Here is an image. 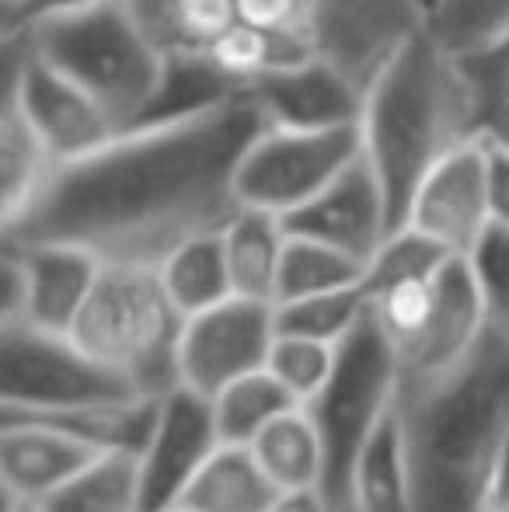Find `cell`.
<instances>
[{
  "label": "cell",
  "instance_id": "obj_1",
  "mask_svg": "<svg viewBox=\"0 0 509 512\" xmlns=\"http://www.w3.org/2000/svg\"><path fill=\"white\" fill-rule=\"evenodd\" d=\"M265 126L269 115L248 88L143 119L91 154L56 164L0 234L157 269L185 241L217 234L241 213L238 168Z\"/></svg>",
  "mask_w": 509,
  "mask_h": 512
},
{
  "label": "cell",
  "instance_id": "obj_2",
  "mask_svg": "<svg viewBox=\"0 0 509 512\" xmlns=\"http://www.w3.org/2000/svg\"><path fill=\"white\" fill-rule=\"evenodd\" d=\"M415 512H492V481L509 436V335L489 328L454 366L401 384Z\"/></svg>",
  "mask_w": 509,
  "mask_h": 512
},
{
  "label": "cell",
  "instance_id": "obj_3",
  "mask_svg": "<svg viewBox=\"0 0 509 512\" xmlns=\"http://www.w3.org/2000/svg\"><path fill=\"white\" fill-rule=\"evenodd\" d=\"M360 133L363 154L381 178L391 230L405 227L422 178L482 136L461 53L443 46L429 25L415 28L367 88Z\"/></svg>",
  "mask_w": 509,
  "mask_h": 512
},
{
  "label": "cell",
  "instance_id": "obj_4",
  "mask_svg": "<svg viewBox=\"0 0 509 512\" xmlns=\"http://www.w3.org/2000/svg\"><path fill=\"white\" fill-rule=\"evenodd\" d=\"M4 39H21L32 53L81 84L119 129L150 119L168 88V53L150 39L129 0H102L56 14L21 32H7Z\"/></svg>",
  "mask_w": 509,
  "mask_h": 512
},
{
  "label": "cell",
  "instance_id": "obj_5",
  "mask_svg": "<svg viewBox=\"0 0 509 512\" xmlns=\"http://www.w3.org/2000/svg\"><path fill=\"white\" fill-rule=\"evenodd\" d=\"M185 317L171 304L157 269L105 262L70 338L98 363L119 370L147 398H164L178 380Z\"/></svg>",
  "mask_w": 509,
  "mask_h": 512
},
{
  "label": "cell",
  "instance_id": "obj_6",
  "mask_svg": "<svg viewBox=\"0 0 509 512\" xmlns=\"http://www.w3.org/2000/svg\"><path fill=\"white\" fill-rule=\"evenodd\" d=\"M398 391V352L367 307L363 321L339 342L328 384L321 387L318 398L304 405L325 443V495L332 499L335 512L349 509L356 460L398 405Z\"/></svg>",
  "mask_w": 509,
  "mask_h": 512
},
{
  "label": "cell",
  "instance_id": "obj_7",
  "mask_svg": "<svg viewBox=\"0 0 509 512\" xmlns=\"http://www.w3.org/2000/svg\"><path fill=\"white\" fill-rule=\"evenodd\" d=\"M238 21L276 32L353 77L363 91L426 25L419 0H238Z\"/></svg>",
  "mask_w": 509,
  "mask_h": 512
},
{
  "label": "cell",
  "instance_id": "obj_8",
  "mask_svg": "<svg viewBox=\"0 0 509 512\" xmlns=\"http://www.w3.org/2000/svg\"><path fill=\"white\" fill-rule=\"evenodd\" d=\"M147 398L119 370L98 363L70 338L25 317L0 321V411L53 415Z\"/></svg>",
  "mask_w": 509,
  "mask_h": 512
},
{
  "label": "cell",
  "instance_id": "obj_9",
  "mask_svg": "<svg viewBox=\"0 0 509 512\" xmlns=\"http://www.w3.org/2000/svg\"><path fill=\"white\" fill-rule=\"evenodd\" d=\"M360 154V126L290 129L269 122L238 168V199L245 206L290 216L321 196Z\"/></svg>",
  "mask_w": 509,
  "mask_h": 512
},
{
  "label": "cell",
  "instance_id": "obj_10",
  "mask_svg": "<svg viewBox=\"0 0 509 512\" xmlns=\"http://www.w3.org/2000/svg\"><path fill=\"white\" fill-rule=\"evenodd\" d=\"M4 60V88L18 98L25 119L32 122L56 164L77 161L119 133L116 119L95 95L32 53L21 39H4Z\"/></svg>",
  "mask_w": 509,
  "mask_h": 512
},
{
  "label": "cell",
  "instance_id": "obj_11",
  "mask_svg": "<svg viewBox=\"0 0 509 512\" xmlns=\"http://www.w3.org/2000/svg\"><path fill=\"white\" fill-rule=\"evenodd\" d=\"M272 342L276 304L234 293L224 304L185 317L178 338V380L213 398L245 373L265 370Z\"/></svg>",
  "mask_w": 509,
  "mask_h": 512
},
{
  "label": "cell",
  "instance_id": "obj_12",
  "mask_svg": "<svg viewBox=\"0 0 509 512\" xmlns=\"http://www.w3.org/2000/svg\"><path fill=\"white\" fill-rule=\"evenodd\" d=\"M4 317H25L49 331H70L88 304L105 262L74 244L4 241Z\"/></svg>",
  "mask_w": 509,
  "mask_h": 512
},
{
  "label": "cell",
  "instance_id": "obj_13",
  "mask_svg": "<svg viewBox=\"0 0 509 512\" xmlns=\"http://www.w3.org/2000/svg\"><path fill=\"white\" fill-rule=\"evenodd\" d=\"M224 443L213 418V401L192 387L178 384L161 398L154 436L140 453V492L143 512L178 506L206 460Z\"/></svg>",
  "mask_w": 509,
  "mask_h": 512
},
{
  "label": "cell",
  "instance_id": "obj_14",
  "mask_svg": "<svg viewBox=\"0 0 509 512\" xmlns=\"http://www.w3.org/2000/svg\"><path fill=\"white\" fill-rule=\"evenodd\" d=\"M405 227H415L450 248L468 255L492 227L489 192H485V136L447 154L415 192Z\"/></svg>",
  "mask_w": 509,
  "mask_h": 512
},
{
  "label": "cell",
  "instance_id": "obj_15",
  "mask_svg": "<svg viewBox=\"0 0 509 512\" xmlns=\"http://www.w3.org/2000/svg\"><path fill=\"white\" fill-rule=\"evenodd\" d=\"M283 223L290 234L314 237L360 262H370L391 234V220H387L381 178L367 154L356 157L321 196L283 216Z\"/></svg>",
  "mask_w": 509,
  "mask_h": 512
},
{
  "label": "cell",
  "instance_id": "obj_16",
  "mask_svg": "<svg viewBox=\"0 0 509 512\" xmlns=\"http://www.w3.org/2000/svg\"><path fill=\"white\" fill-rule=\"evenodd\" d=\"M98 446L77 439L74 432L35 415L0 411V481L4 499H21L39 506L46 495L67 485L98 457Z\"/></svg>",
  "mask_w": 509,
  "mask_h": 512
},
{
  "label": "cell",
  "instance_id": "obj_17",
  "mask_svg": "<svg viewBox=\"0 0 509 512\" xmlns=\"http://www.w3.org/2000/svg\"><path fill=\"white\" fill-rule=\"evenodd\" d=\"M489 331L482 293L464 255H454L436 276V310L422 338L398 359L401 384H422L454 370Z\"/></svg>",
  "mask_w": 509,
  "mask_h": 512
},
{
  "label": "cell",
  "instance_id": "obj_18",
  "mask_svg": "<svg viewBox=\"0 0 509 512\" xmlns=\"http://www.w3.org/2000/svg\"><path fill=\"white\" fill-rule=\"evenodd\" d=\"M255 102L265 108L272 126L290 129H335L360 126L367 91L325 60L262 77L248 84Z\"/></svg>",
  "mask_w": 509,
  "mask_h": 512
},
{
  "label": "cell",
  "instance_id": "obj_19",
  "mask_svg": "<svg viewBox=\"0 0 509 512\" xmlns=\"http://www.w3.org/2000/svg\"><path fill=\"white\" fill-rule=\"evenodd\" d=\"M283 488L258 464L252 446L220 443L178 506L192 512H269Z\"/></svg>",
  "mask_w": 509,
  "mask_h": 512
},
{
  "label": "cell",
  "instance_id": "obj_20",
  "mask_svg": "<svg viewBox=\"0 0 509 512\" xmlns=\"http://www.w3.org/2000/svg\"><path fill=\"white\" fill-rule=\"evenodd\" d=\"M286 223L269 209L241 206V213L224 227V251L231 283L238 297L276 304L279 265L286 251Z\"/></svg>",
  "mask_w": 509,
  "mask_h": 512
},
{
  "label": "cell",
  "instance_id": "obj_21",
  "mask_svg": "<svg viewBox=\"0 0 509 512\" xmlns=\"http://www.w3.org/2000/svg\"><path fill=\"white\" fill-rule=\"evenodd\" d=\"M346 512H415V488L398 405L356 460Z\"/></svg>",
  "mask_w": 509,
  "mask_h": 512
},
{
  "label": "cell",
  "instance_id": "obj_22",
  "mask_svg": "<svg viewBox=\"0 0 509 512\" xmlns=\"http://www.w3.org/2000/svg\"><path fill=\"white\" fill-rule=\"evenodd\" d=\"M53 168L56 161L49 157L46 143L25 119L18 98L4 88V98H0V223L14 220L32 203Z\"/></svg>",
  "mask_w": 509,
  "mask_h": 512
},
{
  "label": "cell",
  "instance_id": "obj_23",
  "mask_svg": "<svg viewBox=\"0 0 509 512\" xmlns=\"http://www.w3.org/2000/svg\"><path fill=\"white\" fill-rule=\"evenodd\" d=\"M39 512H143L140 453L105 450L39 502Z\"/></svg>",
  "mask_w": 509,
  "mask_h": 512
},
{
  "label": "cell",
  "instance_id": "obj_24",
  "mask_svg": "<svg viewBox=\"0 0 509 512\" xmlns=\"http://www.w3.org/2000/svg\"><path fill=\"white\" fill-rule=\"evenodd\" d=\"M157 276H161L171 304L178 307L182 317L224 304L227 297H234L231 269H227L224 251V230L185 241L182 248H175L157 265Z\"/></svg>",
  "mask_w": 509,
  "mask_h": 512
},
{
  "label": "cell",
  "instance_id": "obj_25",
  "mask_svg": "<svg viewBox=\"0 0 509 512\" xmlns=\"http://www.w3.org/2000/svg\"><path fill=\"white\" fill-rule=\"evenodd\" d=\"M258 464L269 471L283 492L290 488H325V443L307 415V408H290L272 425H265L252 443Z\"/></svg>",
  "mask_w": 509,
  "mask_h": 512
},
{
  "label": "cell",
  "instance_id": "obj_26",
  "mask_svg": "<svg viewBox=\"0 0 509 512\" xmlns=\"http://www.w3.org/2000/svg\"><path fill=\"white\" fill-rule=\"evenodd\" d=\"M213 418L224 443L252 446L255 436L272 425L290 408H300L297 398L272 377L269 370H255L227 384L220 394H213Z\"/></svg>",
  "mask_w": 509,
  "mask_h": 512
},
{
  "label": "cell",
  "instance_id": "obj_27",
  "mask_svg": "<svg viewBox=\"0 0 509 512\" xmlns=\"http://www.w3.org/2000/svg\"><path fill=\"white\" fill-rule=\"evenodd\" d=\"M363 276H367V262H360V258L346 255V251L332 248L325 241L290 234L286 237L283 265H279L276 304L279 300H297V297H314V293L360 286Z\"/></svg>",
  "mask_w": 509,
  "mask_h": 512
},
{
  "label": "cell",
  "instance_id": "obj_28",
  "mask_svg": "<svg viewBox=\"0 0 509 512\" xmlns=\"http://www.w3.org/2000/svg\"><path fill=\"white\" fill-rule=\"evenodd\" d=\"M367 307H370V300H367L363 283L346 286V290L314 293V297L279 300L276 304V331L339 345L342 338H346L349 331L363 321Z\"/></svg>",
  "mask_w": 509,
  "mask_h": 512
},
{
  "label": "cell",
  "instance_id": "obj_29",
  "mask_svg": "<svg viewBox=\"0 0 509 512\" xmlns=\"http://www.w3.org/2000/svg\"><path fill=\"white\" fill-rule=\"evenodd\" d=\"M478 102L482 136L509 147V28L485 46L461 53Z\"/></svg>",
  "mask_w": 509,
  "mask_h": 512
},
{
  "label": "cell",
  "instance_id": "obj_30",
  "mask_svg": "<svg viewBox=\"0 0 509 512\" xmlns=\"http://www.w3.org/2000/svg\"><path fill=\"white\" fill-rule=\"evenodd\" d=\"M454 258V251L443 248L429 234L415 227H398L384 237L377 255L367 262V276H363V290L374 293L381 286L401 283V279H429Z\"/></svg>",
  "mask_w": 509,
  "mask_h": 512
},
{
  "label": "cell",
  "instance_id": "obj_31",
  "mask_svg": "<svg viewBox=\"0 0 509 512\" xmlns=\"http://www.w3.org/2000/svg\"><path fill=\"white\" fill-rule=\"evenodd\" d=\"M335 352H339V345H332V342L276 331V342H272V349H269L265 370L297 398V405H307V401L318 398L321 387L332 377Z\"/></svg>",
  "mask_w": 509,
  "mask_h": 512
},
{
  "label": "cell",
  "instance_id": "obj_32",
  "mask_svg": "<svg viewBox=\"0 0 509 512\" xmlns=\"http://www.w3.org/2000/svg\"><path fill=\"white\" fill-rule=\"evenodd\" d=\"M426 25L454 53H471L509 28V0H436Z\"/></svg>",
  "mask_w": 509,
  "mask_h": 512
},
{
  "label": "cell",
  "instance_id": "obj_33",
  "mask_svg": "<svg viewBox=\"0 0 509 512\" xmlns=\"http://www.w3.org/2000/svg\"><path fill=\"white\" fill-rule=\"evenodd\" d=\"M471 276L482 293L489 328H499L509 335V227L492 223L482 234V241L468 251Z\"/></svg>",
  "mask_w": 509,
  "mask_h": 512
},
{
  "label": "cell",
  "instance_id": "obj_34",
  "mask_svg": "<svg viewBox=\"0 0 509 512\" xmlns=\"http://www.w3.org/2000/svg\"><path fill=\"white\" fill-rule=\"evenodd\" d=\"M91 4H102V0H7V4H0V32H21L35 21L81 11Z\"/></svg>",
  "mask_w": 509,
  "mask_h": 512
},
{
  "label": "cell",
  "instance_id": "obj_35",
  "mask_svg": "<svg viewBox=\"0 0 509 512\" xmlns=\"http://www.w3.org/2000/svg\"><path fill=\"white\" fill-rule=\"evenodd\" d=\"M485 192L492 223L509 227V147L485 136Z\"/></svg>",
  "mask_w": 509,
  "mask_h": 512
},
{
  "label": "cell",
  "instance_id": "obj_36",
  "mask_svg": "<svg viewBox=\"0 0 509 512\" xmlns=\"http://www.w3.org/2000/svg\"><path fill=\"white\" fill-rule=\"evenodd\" d=\"M269 512H335V506L325 488H290V492H279Z\"/></svg>",
  "mask_w": 509,
  "mask_h": 512
},
{
  "label": "cell",
  "instance_id": "obj_37",
  "mask_svg": "<svg viewBox=\"0 0 509 512\" xmlns=\"http://www.w3.org/2000/svg\"><path fill=\"white\" fill-rule=\"evenodd\" d=\"M509 502V436L499 453V467H496V481H492V509L506 506Z\"/></svg>",
  "mask_w": 509,
  "mask_h": 512
},
{
  "label": "cell",
  "instance_id": "obj_38",
  "mask_svg": "<svg viewBox=\"0 0 509 512\" xmlns=\"http://www.w3.org/2000/svg\"><path fill=\"white\" fill-rule=\"evenodd\" d=\"M7 512H39L35 502H21V499H7Z\"/></svg>",
  "mask_w": 509,
  "mask_h": 512
},
{
  "label": "cell",
  "instance_id": "obj_39",
  "mask_svg": "<svg viewBox=\"0 0 509 512\" xmlns=\"http://www.w3.org/2000/svg\"><path fill=\"white\" fill-rule=\"evenodd\" d=\"M419 4H422V11H426V18H429V11L436 7V0H419Z\"/></svg>",
  "mask_w": 509,
  "mask_h": 512
},
{
  "label": "cell",
  "instance_id": "obj_40",
  "mask_svg": "<svg viewBox=\"0 0 509 512\" xmlns=\"http://www.w3.org/2000/svg\"><path fill=\"white\" fill-rule=\"evenodd\" d=\"M161 512H192V509H185V506H168V509H161Z\"/></svg>",
  "mask_w": 509,
  "mask_h": 512
},
{
  "label": "cell",
  "instance_id": "obj_41",
  "mask_svg": "<svg viewBox=\"0 0 509 512\" xmlns=\"http://www.w3.org/2000/svg\"><path fill=\"white\" fill-rule=\"evenodd\" d=\"M492 512H509V502H506V506H499V509H492Z\"/></svg>",
  "mask_w": 509,
  "mask_h": 512
},
{
  "label": "cell",
  "instance_id": "obj_42",
  "mask_svg": "<svg viewBox=\"0 0 509 512\" xmlns=\"http://www.w3.org/2000/svg\"><path fill=\"white\" fill-rule=\"evenodd\" d=\"M0 4H7V0H0Z\"/></svg>",
  "mask_w": 509,
  "mask_h": 512
}]
</instances>
